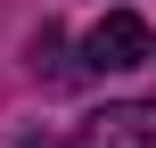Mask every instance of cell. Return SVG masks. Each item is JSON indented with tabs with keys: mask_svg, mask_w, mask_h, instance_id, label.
<instances>
[{
	"mask_svg": "<svg viewBox=\"0 0 156 148\" xmlns=\"http://www.w3.org/2000/svg\"><path fill=\"white\" fill-rule=\"evenodd\" d=\"M140 66H156V25L140 8H107L82 33V74H140Z\"/></svg>",
	"mask_w": 156,
	"mask_h": 148,
	"instance_id": "obj_1",
	"label": "cell"
},
{
	"mask_svg": "<svg viewBox=\"0 0 156 148\" xmlns=\"http://www.w3.org/2000/svg\"><path fill=\"white\" fill-rule=\"evenodd\" d=\"M74 148H156V99H107L99 115H82Z\"/></svg>",
	"mask_w": 156,
	"mask_h": 148,
	"instance_id": "obj_2",
	"label": "cell"
},
{
	"mask_svg": "<svg viewBox=\"0 0 156 148\" xmlns=\"http://www.w3.org/2000/svg\"><path fill=\"white\" fill-rule=\"evenodd\" d=\"M33 74H41V82H74V74H82V58H66V33H58V25L33 33Z\"/></svg>",
	"mask_w": 156,
	"mask_h": 148,
	"instance_id": "obj_3",
	"label": "cell"
}]
</instances>
